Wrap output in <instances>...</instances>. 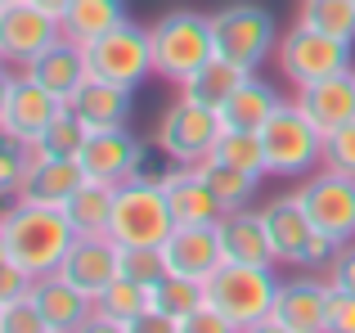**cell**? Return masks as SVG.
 Segmentation results:
<instances>
[{"label": "cell", "instance_id": "6da1fadb", "mask_svg": "<svg viewBox=\"0 0 355 333\" xmlns=\"http://www.w3.org/2000/svg\"><path fill=\"white\" fill-rule=\"evenodd\" d=\"M72 244H77V230L63 207L9 198V207L0 212V262L23 266L32 280L59 271Z\"/></svg>", "mask_w": 355, "mask_h": 333}, {"label": "cell", "instance_id": "7a4b0ae2", "mask_svg": "<svg viewBox=\"0 0 355 333\" xmlns=\"http://www.w3.org/2000/svg\"><path fill=\"white\" fill-rule=\"evenodd\" d=\"M275 298H279V275L270 266H252V262H220L211 271V280L202 284V302L216 307L234 333L270 329Z\"/></svg>", "mask_w": 355, "mask_h": 333}, {"label": "cell", "instance_id": "3957f363", "mask_svg": "<svg viewBox=\"0 0 355 333\" xmlns=\"http://www.w3.org/2000/svg\"><path fill=\"white\" fill-rule=\"evenodd\" d=\"M175 216H171V198L162 189V176H130V180L117 185V203H113V225L108 234L117 239L121 248H144V253H157V248L171 239Z\"/></svg>", "mask_w": 355, "mask_h": 333}, {"label": "cell", "instance_id": "277c9868", "mask_svg": "<svg viewBox=\"0 0 355 333\" xmlns=\"http://www.w3.org/2000/svg\"><path fill=\"white\" fill-rule=\"evenodd\" d=\"M148 32H153V68H157V77L171 81V86H184V81L216 54L211 18L193 14V9H171V14H162Z\"/></svg>", "mask_w": 355, "mask_h": 333}, {"label": "cell", "instance_id": "5b68a950", "mask_svg": "<svg viewBox=\"0 0 355 333\" xmlns=\"http://www.w3.org/2000/svg\"><path fill=\"white\" fill-rule=\"evenodd\" d=\"M261 144H266V176H311L324 162V131L302 113V104H279L275 117L261 126Z\"/></svg>", "mask_w": 355, "mask_h": 333}, {"label": "cell", "instance_id": "8992f818", "mask_svg": "<svg viewBox=\"0 0 355 333\" xmlns=\"http://www.w3.org/2000/svg\"><path fill=\"white\" fill-rule=\"evenodd\" d=\"M86 50V68L90 77H104V81H117V86H130L139 90L148 77H153V32L135 18H126L121 27H113L108 36L81 45Z\"/></svg>", "mask_w": 355, "mask_h": 333}, {"label": "cell", "instance_id": "52a82bcc", "mask_svg": "<svg viewBox=\"0 0 355 333\" xmlns=\"http://www.w3.org/2000/svg\"><path fill=\"white\" fill-rule=\"evenodd\" d=\"M211 32H216V54H225V59H234L252 72L279 50L275 14L266 5H252V0H230L225 9H216Z\"/></svg>", "mask_w": 355, "mask_h": 333}, {"label": "cell", "instance_id": "ba28073f", "mask_svg": "<svg viewBox=\"0 0 355 333\" xmlns=\"http://www.w3.org/2000/svg\"><path fill=\"white\" fill-rule=\"evenodd\" d=\"M351 59H355V41L315 32L306 23L288 27V36H279V72L293 86H311V81L351 72Z\"/></svg>", "mask_w": 355, "mask_h": 333}, {"label": "cell", "instance_id": "9c48e42d", "mask_svg": "<svg viewBox=\"0 0 355 333\" xmlns=\"http://www.w3.org/2000/svg\"><path fill=\"white\" fill-rule=\"evenodd\" d=\"M220 131H225L220 108H211V104H202V99H193V95L180 90V99H175L162 113V122H157V149L171 162H202L216 149Z\"/></svg>", "mask_w": 355, "mask_h": 333}, {"label": "cell", "instance_id": "30bf717a", "mask_svg": "<svg viewBox=\"0 0 355 333\" xmlns=\"http://www.w3.org/2000/svg\"><path fill=\"white\" fill-rule=\"evenodd\" d=\"M59 108L63 99L50 95L41 81H32L27 72H5V81H0V135L32 144L59 117Z\"/></svg>", "mask_w": 355, "mask_h": 333}, {"label": "cell", "instance_id": "8fae6325", "mask_svg": "<svg viewBox=\"0 0 355 333\" xmlns=\"http://www.w3.org/2000/svg\"><path fill=\"white\" fill-rule=\"evenodd\" d=\"M297 198L306 203L315 230L333 234L338 244L355 239V176L338 171V166H324V171H311L297 189Z\"/></svg>", "mask_w": 355, "mask_h": 333}, {"label": "cell", "instance_id": "7c38bea8", "mask_svg": "<svg viewBox=\"0 0 355 333\" xmlns=\"http://www.w3.org/2000/svg\"><path fill=\"white\" fill-rule=\"evenodd\" d=\"M54 41H63V23L54 14H45L32 0H9L0 5V59L5 63H32L41 50H50Z\"/></svg>", "mask_w": 355, "mask_h": 333}, {"label": "cell", "instance_id": "4fadbf2b", "mask_svg": "<svg viewBox=\"0 0 355 333\" xmlns=\"http://www.w3.org/2000/svg\"><path fill=\"white\" fill-rule=\"evenodd\" d=\"M329 302H333L329 275H324V280H315V275L279 280L270 329L275 333H324L329 329Z\"/></svg>", "mask_w": 355, "mask_h": 333}, {"label": "cell", "instance_id": "5bb4252c", "mask_svg": "<svg viewBox=\"0 0 355 333\" xmlns=\"http://www.w3.org/2000/svg\"><path fill=\"white\" fill-rule=\"evenodd\" d=\"M166 275H180V280H198L207 284L211 271L225 262V248H220V230L216 225H175L171 239L157 248Z\"/></svg>", "mask_w": 355, "mask_h": 333}, {"label": "cell", "instance_id": "9a60e30c", "mask_svg": "<svg viewBox=\"0 0 355 333\" xmlns=\"http://www.w3.org/2000/svg\"><path fill=\"white\" fill-rule=\"evenodd\" d=\"M81 166L90 180L104 185H121L130 176L144 171V144L135 140V131L126 126H108V131H90L81 144Z\"/></svg>", "mask_w": 355, "mask_h": 333}, {"label": "cell", "instance_id": "2e32d148", "mask_svg": "<svg viewBox=\"0 0 355 333\" xmlns=\"http://www.w3.org/2000/svg\"><path fill=\"white\" fill-rule=\"evenodd\" d=\"M59 275H63V280H72L81 293L99 298V293H104L108 284L121 275V244H117L113 234H77V244L68 248Z\"/></svg>", "mask_w": 355, "mask_h": 333}, {"label": "cell", "instance_id": "e0dca14e", "mask_svg": "<svg viewBox=\"0 0 355 333\" xmlns=\"http://www.w3.org/2000/svg\"><path fill=\"white\" fill-rule=\"evenodd\" d=\"M32 302L45 320V333H72V329L95 325V298L81 293L72 280H63L59 271L41 275V280L32 284Z\"/></svg>", "mask_w": 355, "mask_h": 333}, {"label": "cell", "instance_id": "ac0fdd59", "mask_svg": "<svg viewBox=\"0 0 355 333\" xmlns=\"http://www.w3.org/2000/svg\"><path fill=\"white\" fill-rule=\"evenodd\" d=\"M261 216H266L270 244H275V266H302L306 244L315 234V221L306 212V203L297 194H275L270 203H261Z\"/></svg>", "mask_w": 355, "mask_h": 333}, {"label": "cell", "instance_id": "d6986e66", "mask_svg": "<svg viewBox=\"0 0 355 333\" xmlns=\"http://www.w3.org/2000/svg\"><path fill=\"white\" fill-rule=\"evenodd\" d=\"M162 189L171 198L175 225H216L225 216L220 198L211 194V185L202 180V171L193 162H175L171 171H162Z\"/></svg>", "mask_w": 355, "mask_h": 333}, {"label": "cell", "instance_id": "ffe728a7", "mask_svg": "<svg viewBox=\"0 0 355 333\" xmlns=\"http://www.w3.org/2000/svg\"><path fill=\"white\" fill-rule=\"evenodd\" d=\"M297 104L324 135L355 122V68L338 72V77H324V81H311V86H297Z\"/></svg>", "mask_w": 355, "mask_h": 333}, {"label": "cell", "instance_id": "44dd1931", "mask_svg": "<svg viewBox=\"0 0 355 333\" xmlns=\"http://www.w3.org/2000/svg\"><path fill=\"white\" fill-rule=\"evenodd\" d=\"M68 108L86 122V131H108V126H126L135 113V90L117 86L104 77H86V86L68 99Z\"/></svg>", "mask_w": 355, "mask_h": 333}, {"label": "cell", "instance_id": "7402d4cb", "mask_svg": "<svg viewBox=\"0 0 355 333\" xmlns=\"http://www.w3.org/2000/svg\"><path fill=\"white\" fill-rule=\"evenodd\" d=\"M23 72L32 81H41L50 95H59L63 104H68L72 95H77L81 86H86V77H90V68H86V50H81L77 41H54L50 50H41L32 63H23Z\"/></svg>", "mask_w": 355, "mask_h": 333}, {"label": "cell", "instance_id": "603a6c76", "mask_svg": "<svg viewBox=\"0 0 355 333\" xmlns=\"http://www.w3.org/2000/svg\"><path fill=\"white\" fill-rule=\"evenodd\" d=\"M153 316V284L117 275L104 293L95 298V329H144V320Z\"/></svg>", "mask_w": 355, "mask_h": 333}, {"label": "cell", "instance_id": "cb8c5ba5", "mask_svg": "<svg viewBox=\"0 0 355 333\" xmlns=\"http://www.w3.org/2000/svg\"><path fill=\"white\" fill-rule=\"evenodd\" d=\"M220 230V248H225V262H252V266H275V244H270V230L261 207H234L216 221Z\"/></svg>", "mask_w": 355, "mask_h": 333}, {"label": "cell", "instance_id": "d4e9b609", "mask_svg": "<svg viewBox=\"0 0 355 333\" xmlns=\"http://www.w3.org/2000/svg\"><path fill=\"white\" fill-rule=\"evenodd\" d=\"M81 185H86V166H81V158H36L32 171H27V180H23V189H18V198L63 207Z\"/></svg>", "mask_w": 355, "mask_h": 333}, {"label": "cell", "instance_id": "484cf974", "mask_svg": "<svg viewBox=\"0 0 355 333\" xmlns=\"http://www.w3.org/2000/svg\"><path fill=\"white\" fill-rule=\"evenodd\" d=\"M126 18H130L126 0H72L59 23H63V36H68V41L90 45V41H99V36H108L113 27H121Z\"/></svg>", "mask_w": 355, "mask_h": 333}, {"label": "cell", "instance_id": "4316f807", "mask_svg": "<svg viewBox=\"0 0 355 333\" xmlns=\"http://www.w3.org/2000/svg\"><path fill=\"white\" fill-rule=\"evenodd\" d=\"M284 104L279 99V90L270 86V81L261 77H248L234 95L220 104V117H225V126H243V131H261V126L275 117V108Z\"/></svg>", "mask_w": 355, "mask_h": 333}, {"label": "cell", "instance_id": "83f0119b", "mask_svg": "<svg viewBox=\"0 0 355 333\" xmlns=\"http://www.w3.org/2000/svg\"><path fill=\"white\" fill-rule=\"evenodd\" d=\"M113 203H117V185H104V180H90L86 176V185L63 203V212H68L77 234H108V225H113Z\"/></svg>", "mask_w": 355, "mask_h": 333}, {"label": "cell", "instance_id": "f1b7e54d", "mask_svg": "<svg viewBox=\"0 0 355 333\" xmlns=\"http://www.w3.org/2000/svg\"><path fill=\"white\" fill-rule=\"evenodd\" d=\"M248 77H252V68H243V63L225 59V54H211V59L202 63V68L193 72V77L184 81L180 90H184V95H193V99H202V104H211V108H220Z\"/></svg>", "mask_w": 355, "mask_h": 333}, {"label": "cell", "instance_id": "f546056e", "mask_svg": "<svg viewBox=\"0 0 355 333\" xmlns=\"http://www.w3.org/2000/svg\"><path fill=\"white\" fill-rule=\"evenodd\" d=\"M202 171V180L211 185V194L220 198V207L225 212H234V207H252V198H257V185H261V176L257 171H243V166L234 162H225V158H216V153H207L202 162H193Z\"/></svg>", "mask_w": 355, "mask_h": 333}, {"label": "cell", "instance_id": "4dcf8cb0", "mask_svg": "<svg viewBox=\"0 0 355 333\" xmlns=\"http://www.w3.org/2000/svg\"><path fill=\"white\" fill-rule=\"evenodd\" d=\"M86 135H90L86 122H81V117L72 113L68 104H63L59 117H54V122L32 140V153H36V158H81V144H86Z\"/></svg>", "mask_w": 355, "mask_h": 333}, {"label": "cell", "instance_id": "1f68e13d", "mask_svg": "<svg viewBox=\"0 0 355 333\" xmlns=\"http://www.w3.org/2000/svg\"><path fill=\"white\" fill-rule=\"evenodd\" d=\"M193 307H202V284L198 280H180V275H166V271L153 280V316H162L171 329Z\"/></svg>", "mask_w": 355, "mask_h": 333}, {"label": "cell", "instance_id": "d6a6232c", "mask_svg": "<svg viewBox=\"0 0 355 333\" xmlns=\"http://www.w3.org/2000/svg\"><path fill=\"white\" fill-rule=\"evenodd\" d=\"M297 23L315 27V32H329V36H342V41H355V0H302Z\"/></svg>", "mask_w": 355, "mask_h": 333}, {"label": "cell", "instance_id": "836d02e7", "mask_svg": "<svg viewBox=\"0 0 355 333\" xmlns=\"http://www.w3.org/2000/svg\"><path fill=\"white\" fill-rule=\"evenodd\" d=\"M211 153H216V158H225V162H234V166H243V171H257V176H266V144H261V131H243V126H225Z\"/></svg>", "mask_w": 355, "mask_h": 333}, {"label": "cell", "instance_id": "e575fe53", "mask_svg": "<svg viewBox=\"0 0 355 333\" xmlns=\"http://www.w3.org/2000/svg\"><path fill=\"white\" fill-rule=\"evenodd\" d=\"M36 153L27 140H14V135H5V144H0V194L5 198H18V189H23L27 171H32Z\"/></svg>", "mask_w": 355, "mask_h": 333}, {"label": "cell", "instance_id": "d590c367", "mask_svg": "<svg viewBox=\"0 0 355 333\" xmlns=\"http://www.w3.org/2000/svg\"><path fill=\"white\" fill-rule=\"evenodd\" d=\"M0 329L5 333H45V320L36 311L32 293H23L14 302H0Z\"/></svg>", "mask_w": 355, "mask_h": 333}, {"label": "cell", "instance_id": "8d00e7d4", "mask_svg": "<svg viewBox=\"0 0 355 333\" xmlns=\"http://www.w3.org/2000/svg\"><path fill=\"white\" fill-rule=\"evenodd\" d=\"M324 166H338V171L355 176V122L324 135Z\"/></svg>", "mask_w": 355, "mask_h": 333}, {"label": "cell", "instance_id": "74e56055", "mask_svg": "<svg viewBox=\"0 0 355 333\" xmlns=\"http://www.w3.org/2000/svg\"><path fill=\"white\" fill-rule=\"evenodd\" d=\"M175 333H234V329H230V320L220 316L216 307H207V302H202V307H193L189 316L175 325Z\"/></svg>", "mask_w": 355, "mask_h": 333}, {"label": "cell", "instance_id": "f35d334b", "mask_svg": "<svg viewBox=\"0 0 355 333\" xmlns=\"http://www.w3.org/2000/svg\"><path fill=\"white\" fill-rule=\"evenodd\" d=\"M329 284L333 289H342V293H355V239H347V244L338 248V257L329 262Z\"/></svg>", "mask_w": 355, "mask_h": 333}, {"label": "cell", "instance_id": "ab89813d", "mask_svg": "<svg viewBox=\"0 0 355 333\" xmlns=\"http://www.w3.org/2000/svg\"><path fill=\"white\" fill-rule=\"evenodd\" d=\"M338 239L333 234H324V230H315L311 234V244H306V257H302V271H329V262L338 257Z\"/></svg>", "mask_w": 355, "mask_h": 333}, {"label": "cell", "instance_id": "60d3db41", "mask_svg": "<svg viewBox=\"0 0 355 333\" xmlns=\"http://www.w3.org/2000/svg\"><path fill=\"white\" fill-rule=\"evenodd\" d=\"M32 275L23 271V266H14V262H0V302H14V298H23V293H32Z\"/></svg>", "mask_w": 355, "mask_h": 333}, {"label": "cell", "instance_id": "b9f144b4", "mask_svg": "<svg viewBox=\"0 0 355 333\" xmlns=\"http://www.w3.org/2000/svg\"><path fill=\"white\" fill-rule=\"evenodd\" d=\"M329 329H333V333H355V293L333 289V302H329Z\"/></svg>", "mask_w": 355, "mask_h": 333}, {"label": "cell", "instance_id": "7bdbcfd3", "mask_svg": "<svg viewBox=\"0 0 355 333\" xmlns=\"http://www.w3.org/2000/svg\"><path fill=\"white\" fill-rule=\"evenodd\" d=\"M32 5H41V9H45V14H54V18H63V14H68V5H72V0H32Z\"/></svg>", "mask_w": 355, "mask_h": 333}, {"label": "cell", "instance_id": "ee69618b", "mask_svg": "<svg viewBox=\"0 0 355 333\" xmlns=\"http://www.w3.org/2000/svg\"><path fill=\"white\" fill-rule=\"evenodd\" d=\"M0 5H9V0H0Z\"/></svg>", "mask_w": 355, "mask_h": 333}]
</instances>
